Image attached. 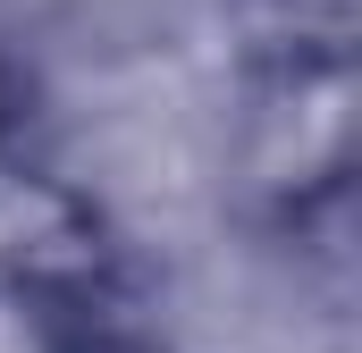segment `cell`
<instances>
[{"label": "cell", "instance_id": "obj_2", "mask_svg": "<svg viewBox=\"0 0 362 353\" xmlns=\"http://www.w3.org/2000/svg\"><path fill=\"white\" fill-rule=\"evenodd\" d=\"M85 353H152V345H144V337H127V328H118V337H101V345H85Z\"/></svg>", "mask_w": 362, "mask_h": 353}, {"label": "cell", "instance_id": "obj_1", "mask_svg": "<svg viewBox=\"0 0 362 353\" xmlns=\"http://www.w3.org/2000/svg\"><path fill=\"white\" fill-rule=\"evenodd\" d=\"M101 337H118V311H93L76 294L0 277V353H85Z\"/></svg>", "mask_w": 362, "mask_h": 353}]
</instances>
